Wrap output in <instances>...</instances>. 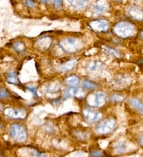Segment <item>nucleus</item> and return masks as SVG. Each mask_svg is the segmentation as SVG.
<instances>
[{
  "label": "nucleus",
  "mask_w": 143,
  "mask_h": 157,
  "mask_svg": "<svg viewBox=\"0 0 143 157\" xmlns=\"http://www.w3.org/2000/svg\"><path fill=\"white\" fill-rule=\"evenodd\" d=\"M10 136L17 142H24L27 138L25 128L20 124H13L9 128Z\"/></svg>",
  "instance_id": "f257e3e1"
},
{
  "label": "nucleus",
  "mask_w": 143,
  "mask_h": 157,
  "mask_svg": "<svg viewBox=\"0 0 143 157\" xmlns=\"http://www.w3.org/2000/svg\"><path fill=\"white\" fill-rule=\"evenodd\" d=\"M4 114L7 117L13 119H22L26 117V111L22 109L18 108H6L4 110Z\"/></svg>",
  "instance_id": "f03ea898"
},
{
  "label": "nucleus",
  "mask_w": 143,
  "mask_h": 157,
  "mask_svg": "<svg viewBox=\"0 0 143 157\" xmlns=\"http://www.w3.org/2000/svg\"><path fill=\"white\" fill-rule=\"evenodd\" d=\"M115 30L117 31V33L120 36H130L133 33V27L132 25H129L128 23H119L115 26Z\"/></svg>",
  "instance_id": "7ed1b4c3"
},
{
  "label": "nucleus",
  "mask_w": 143,
  "mask_h": 157,
  "mask_svg": "<svg viewBox=\"0 0 143 157\" xmlns=\"http://www.w3.org/2000/svg\"><path fill=\"white\" fill-rule=\"evenodd\" d=\"M114 124H115L114 121H112V120H110V119H109V120L103 121V123H101V124H99V126L96 127V130H97L98 132H101V133H103V132H104V133L109 132L114 129Z\"/></svg>",
  "instance_id": "20e7f679"
},
{
  "label": "nucleus",
  "mask_w": 143,
  "mask_h": 157,
  "mask_svg": "<svg viewBox=\"0 0 143 157\" xmlns=\"http://www.w3.org/2000/svg\"><path fill=\"white\" fill-rule=\"evenodd\" d=\"M95 99H94L93 105L95 106H100L105 102L106 100V94L103 92H96L94 94Z\"/></svg>",
  "instance_id": "39448f33"
},
{
  "label": "nucleus",
  "mask_w": 143,
  "mask_h": 157,
  "mask_svg": "<svg viewBox=\"0 0 143 157\" xmlns=\"http://www.w3.org/2000/svg\"><path fill=\"white\" fill-rule=\"evenodd\" d=\"M26 153L27 157H48L46 152H43V151L34 148V147L28 148Z\"/></svg>",
  "instance_id": "423d86ee"
},
{
  "label": "nucleus",
  "mask_w": 143,
  "mask_h": 157,
  "mask_svg": "<svg viewBox=\"0 0 143 157\" xmlns=\"http://www.w3.org/2000/svg\"><path fill=\"white\" fill-rule=\"evenodd\" d=\"M6 81L9 83L14 85H17V86H21V82H19L18 78L17 73L15 71H10L6 75Z\"/></svg>",
  "instance_id": "0eeeda50"
},
{
  "label": "nucleus",
  "mask_w": 143,
  "mask_h": 157,
  "mask_svg": "<svg viewBox=\"0 0 143 157\" xmlns=\"http://www.w3.org/2000/svg\"><path fill=\"white\" fill-rule=\"evenodd\" d=\"M84 116L86 119L90 121H97L100 118V114L97 111H93V110H86Z\"/></svg>",
  "instance_id": "6e6552de"
},
{
  "label": "nucleus",
  "mask_w": 143,
  "mask_h": 157,
  "mask_svg": "<svg viewBox=\"0 0 143 157\" xmlns=\"http://www.w3.org/2000/svg\"><path fill=\"white\" fill-rule=\"evenodd\" d=\"M130 105H131L133 107H134L135 109H137L138 111H140L141 113H143V103L141 101H139L137 98H133L130 99Z\"/></svg>",
  "instance_id": "1a4fd4ad"
},
{
  "label": "nucleus",
  "mask_w": 143,
  "mask_h": 157,
  "mask_svg": "<svg viewBox=\"0 0 143 157\" xmlns=\"http://www.w3.org/2000/svg\"><path fill=\"white\" fill-rule=\"evenodd\" d=\"M126 144L124 142H118L114 145V150L117 154H122L126 151Z\"/></svg>",
  "instance_id": "9d476101"
},
{
  "label": "nucleus",
  "mask_w": 143,
  "mask_h": 157,
  "mask_svg": "<svg viewBox=\"0 0 143 157\" xmlns=\"http://www.w3.org/2000/svg\"><path fill=\"white\" fill-rule=\"evenodd\" d=\"M13 48L18 53H23L26 50L25 44L22 41H19V40L15 41V42L14 43Z\"/></svg>",
  "instance_id": "9b49d317"
},
{
  "label": "nucleus",
  "mask_w": 143,
  "mask_h": 157,
  "mask_svg": "<svg viewBox=\"0 0 143 157\" xmlns=\"http://www.w3.org/2000/svg\"><path fill=\"white\" fill-rule=\"evenodd\" d=\"M66 81L69 85L72 86V87H76V85L78 84L79 82H80V79H79L78 77L76 76H70L67 78Z\"/></svg>",
  "instance_id": "f8f14e48"
},
{
  "label": "nucleus",
  "mask_w": 143,
  "mask_h": 157,
  "mask_svg": "<svg viewBox=\"0 0 143 157\" xmlns=\"http://www.w3.org/2000/svg\"><path fill=\"white\" fill-rule=\"evenodd\" d=\"M90 157H105V154L99 149H92L89 153Z\"/></svg>",
  "instance_id": "ddd939ff"
},
{
  "label": "nucleus",
  "mask_w": 143,
  "mask_h": 157,
  "mask_svg": "<svg viewBox=\"0 0 143 157\" xmlns=\"http://www.w3.org/2000/svg\"><path fill=\"white\" fill-rule=\"evenodd\" d=\"M83 86H84V88L88 89V90H92V89H95L97 87V86H96L94 82L88 80H84V82H83Z\"/></svg>",
  "instance_id": "4468645a"
},
{
  "label": "nucleus",
  "mask_w": 143,
  "mask_h": 157,
  "mask_svg": "<svg viewBox=\"0 0 143 157\" xmlns=\"http://www.w3.org/2000/svg\"><path fill=\"white\" fill-rule=\"evenodd\" d=\"M8 97H10V92L2 86H0V99H5Z\"/></svg>",
  "instance_id": "2eb2a0df"
},
{
  "label": "nucleus",
  "mask_w": 143,
  "mask_h": 157,
  "mask_svg": "<svg viewBox=\"0 0 143 157\" xmlns=\"http://www.w3.org/2000/svg\"><path fill=\"white\" fill-rule=\"evenodd\" d=\"M26 89L29 90V91H30L31 93H32V94L34 95V97L35 98H38L37 87H35V86H28V87H26Z\"/></svg>",
  "instance_id": "dca6fc26"
},
{
  "label": "nucleus",
  "mask_w": 143,
  "mask_h": 157,
  "mask_svg": "<svg viewBox=\"0 0 143 157\" xmlns=\"http://www.w3.org/2000/svg\"><path fill=\"white\" fill-rule=\"evenodd\" d=\"M94 9L97 13H102V12H104L105 10H107V7H104L103 6H98V5H95L94 6Z\"/></svg>",
  "instance_id": "f3484780"
},
{
  "label": "nucleus",
  "mask_w": 143,
  "mask_h": 157,
  "mask_svg": "<svg viewBox=\"0 0 143 157\" xmlns=\"http://www.w3.org/2000/svg\"><path fill=\"white\" fill-rule=\"evenodd\" d=\"M24 3H25V5L27 6V7H30V8L34 7L35 6V2H33V1H25Z\"/></svg>",
  "instance_id": "a211bd4d"
},
{
  "label": "nucleus",
  "mask_w": 143,
  "mask_h": 157,
  "mask_svg": "<svg viewBox=\"0 0 143 157\" xmlns=\"http://www.w3.org/2000/svg\"><path fill=\"white\" fill-rule=\"evenodd\" d=\"M54 5L55 6H57V7H59V6H62V4H63V2H61V1H54Z\"/></svg>",
  "instance_id": "6ab92c4d"
},
{
  "label": "nucleus",
  "mask_w": 143,
  "mask_h": 157,
  "mask_svg": "<svg viewBox=\"0 0 143 157\" xmlns=\"http://www.w3.org/2000/svg\"><path fill=\"white\" fill-rule=\"evenodd\" d=\"M139 143H140V144H141V145L143 146V136H142V137H141V139H140Z\"/></svg>",
  "instance_id": "aec40b11"
},
{
  "label": "nucleus",
  "mask_w": 143,
  "mask_h": 157,
  "mask_svg": "<svg viewBox=\"0 0 143 157\" xmlns=\"http://www.w3.org/2000/svg\"><path fill=\"white\" fill-rule=\"evenodd\" d=\"M139 67H140V68H141V70L143 71V63H141V64H139Z\"/></svg>",
  "instance_id": "412c9836"
},
{
  "label": "nucleus",
  "mask_w": 143,
  "mask_h": 157,
  "mask_svg": "<svg viewBox=\"0 0 143 157\" xmlns=\"http://www.w3.org/2000/svg\"><path fill=\"white\" fill-rule=\"evenodd\" d=\"M2 126H3V125H2V124H0V130H1V129L2 128Z\"/></svg>",
  "instance_id": "4be33fe9"
},
{
  "label": "nucleus",
  "mask_w": 143,
  "mask_h": 157,
  "mask_svg": "<svg viewBox=\"0 0 143 157\" xmlns=\"http://www.w3.org/2000/svg\"><path fill=\"white\" fill-rule=\"evenodd\" d=\"M141 37H143V32L141 33Z\"/></svg>",
  "instance_id": "5701e85b"
},
{
  "label": "nucleus",
  "mask_w": 143,
  "mask_h": 157,
  "mask_svg": "<svg viewBox=\"0 0 143 157\" xmlns=\"http://www.w3.org/2000/svg\"><path fill=\"white\" fill-rule=\"evenodd\" d=\"M1 109H2V106H1V105H0V110H1Z\"/></svg>",
  "instance_id": "b1692460"
},
{
  "label": "nucleus",
  "mask_w": 143,
  "mask_h": 157,
  "mask_svg": "<svg viewBox=\"0 0 143 157\" xmlns=\"http://www.w3.org/2000/svg\"><path fill=\"white\" fill-rule=\"evenodd\" d=\"M141 63H143V60H141Z\"/></svg>",
  "instance_id": "393cba45"
},
{
  "label": "nucleus",
  "mask_w": 143,
  "mask_h": 157,
  "mask_svg": "<svg viewBox=\"0 0 143 157\" xmlns=\"http://www.w3.org/2000/svg\"><path fill=\"white\" fill-rule=\"evenodd\" d=\"M0 80H1V75H0Z\"/></svg>",
  "instance_id": "a878e982"
}]
</instances>
